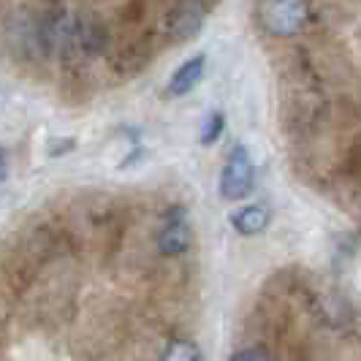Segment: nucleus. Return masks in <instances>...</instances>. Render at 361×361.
I'll return each mask as SVG.
<instances>
[{"label":"nucleus","instance_id":"7ed1b4c3","mask_svg":"<svg viewBox=\"0 0 361 361\" xmlns=\"http://www.w3.org/2000/svg\"><path fill=\"white\" fill-rule=\"evenodd\" d=\"M204 19H207V8H204L201 0H180L174 6V11L169 14L166 30L177 44H182L188 38L199 36V30L204 27Z\"/></svg>","mask_w":361,"mask_h":361},{"label":"nucleus","instance_id":"20e7f679","mask_svg":"<svg viewBox=\"0 0 361 361\" xmlns=\"http://www.w3.org/2000/svg\"><path fill=\"white\" fill-rule=\"evenodd\" d=\"M204 68H207V57H204V54H196V57H190L188 63H182L180 68L174 71V76L169 79L166 95H169V98H182V95H188V92L201 82Z\"/></svg>","mask_w":361,"mask_h":361},{"label":"nucleus","instance_id":"39448f33","mask_svg":"<svg viewBox=\"0 0 361 361\" xmlns=\"http://www.w3.org/2000/svg\"><path fill=\"white\" fill-rule=\"evenodd\" d=\"M188 247H190V226L180 215H174L158 234V250L163 255H180Z\"/></svg>","mask_w":361,"mask_h":361},{"label":"nucleus","instance_id":"0eeeda50","mask_svg":"<svg viewBox=\"0 0 361 361\" xmlns=\"http://www.w3.org/2000/svg\"><path fill=\"white\" fill-rule=\"evenodd\" d=\"M163 359L166 361H199L201 353L190 340H174V343H169V348L163 350Z\"/></svg>","mask_w":361,"mask_h":361},{"label":"nucleus","instance_id":"f257e3e1","mask_svg":"<svg viewBox=\"0 0 361 361\" xmlns=\"http://www.w3.org/2000/svg\"><path fill=\"white\" fill-rule=\"evenodd\" d=\"M258 17L271 36H296L307 22V3L305 0H261Z\"/></svg>","mask_w":361,"mask_h":361},{"label":"nucleus","instance_id":"f03ea898","mask_svg":"<svg viewBox=\"0 0 361 361\" xmlns=\"http://www.w3.org/2000/svg\"><path fill=\"white\" fill-rule=\"evenodd\" d=\"M253 182L255 169L250 161V152H247V147L236 145L226 166H223V174H220V196L228 201L245 199V196H250Z\"/></svg>","mask_w":361,"mask_h":361},{"label":"nucleus","instance_id":"6e6552de","mask_svg":"<svg viewBox=\"0 0 361 361\" xmlns=\"http://www.w3.org/2000/svg\"><path fill=\"white\" fill-rule=\"evenodd\" d=\"M223 126H226V120H223V114L220 111H212V114H207V120H204V128H201V145L209 147L215 145L217 139H220V133H223Z\"/></svg>","mask_w":361,"mask_h":361},{"label":"nucleus","instance_id":"9d476101","mask_svg":"<svg viewBox=\"0 0 361 361\" xmlns=\"http://www.w3.org/2000/svg\"><path fill=\"white\" fill-rule=\"evenodd\" d=\"M6 174H8V163H6V152L0 149V182L6 180Z\"/></svg>","mask_w":361,"mask_h":361},{"label":"nucleus","instance_id":"423d86ee","mask_svg":"<svg viewBox=\"0 0 361 361\" xmlns=\"http://www.w3.org/2000/svg\"><path fill=\"white\" fill-rule=\"evenodd\" d=\"M267 223H269V212H267L264 207H258V204L242 207L239 212L231 215V226L245 236H253V234H258V231H264Z\"/></svg>","mask_w":361,"mask_h":361},{"label":"nucleus","instance_id":"1a4fd4ad","mask_svg":"<svg viewBox=\"0 0 361 361\" xmlns=\"http://www.w3.org/2000/svg\"><path fill=\"white\" fill-rule=\"evenodd\" d=\"M231 359L242 361V359H271L269 350H261V348H250V350H236Z\"/></svg>","mask_w":361,"mask_h":361}]
</instances>
